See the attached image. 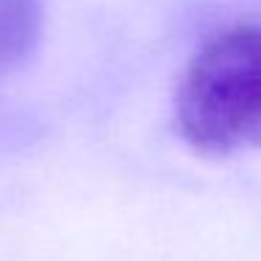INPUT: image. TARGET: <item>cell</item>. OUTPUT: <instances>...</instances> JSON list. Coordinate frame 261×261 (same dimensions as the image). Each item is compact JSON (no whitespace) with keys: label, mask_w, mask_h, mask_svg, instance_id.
Listing matches in <instances>:
<instances>
[{"label":"cell","mask_w":261,"mask_h":261,"mask_svg":"<svg viewBox=\"0 0 261 261\" xmlns=\"http://www.w3.org/2000/svg\"><path fill=\"white\" fill-rule=\"evenodd\" d=\"M42 34V0H0V76L29 62Z\"/></svg>","instance_id":"obj_2"},{"label":"cell","mask_w":261,"mask_h":261,"mask_svg":"<svg viewBox=\"0 0 261 261\" xmlns=\"http://www.w3.org/2000/svg\"><path fill=\"white\" fill-rule=\"evenodd\" d=\"M174 124L199 154L261 149V23L225 25L197 48L177 85Z\"/></svg>","instance_id":"obj_1"}]
</instances>
